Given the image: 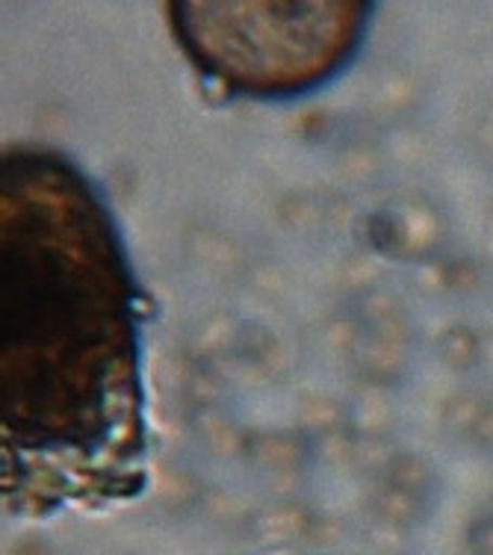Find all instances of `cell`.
I'll use <instances>...</instances> for the list:
<instances>
[{"mask_svg":"<svg viewBox=\"0 0 493 555\" xmlns=\"http://www.w3.org/2000/svg\"><path fill=\"white\" fill-rule=\"evenodd\" d=\"M145 293L107 195L68 154L0 166V443L7 508L125 502L148 479Z\"/></svg>","mask_w":493,"mask_h":555,"instance_id":"obj_1","label":"cell"},{"mask_svg":"<svg viewBox=\"0 0 493 555\" xmlns=\"http://www.w3.org/2000/svg\"><path fill=\"white\" fill-rule=\"evenodd\" d=\"M174 42L210 83L234 98L293 101L352 63L373 3H169Z\"/></svg>","mask_w":493,"mask_h":555,"instance_id":"obj_2","label":"cell"}]
</instances>
